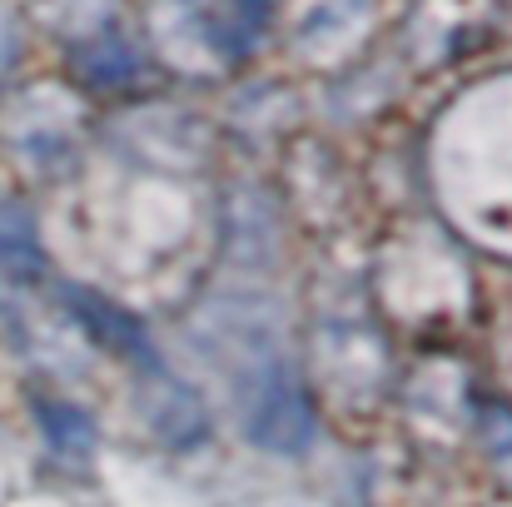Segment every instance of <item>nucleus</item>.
<instances>
[{
	"instance_id": "nucleus-3",
	"label": "nucleus",
	"mask_w": 512,
	"mask_h": 507,
	"mask_svg": "<svg viewBox=\"0 0 512 507\" xmlns=\"http://www.w3.org/2000/svg\"><path fill=\"white\" fill-rule=\"evenodd\" d=\"M40 428H45V438H50L60 453L85 458V453L95 448V423H90L75 403H40Z\"/></svg>"
},
{
	"instance_id": "nucleus-4",
	"label": "nucleus",
	"mask_w": 512,
	"mask_h": 507,
	"mask_svg": "<svg viewBox=\"0 0 512 507\" xmlns=\"http://www.w3.org/2000/svg\"><path fill=\"white\" fill-rule=\"evenodd\" d=\"M0 259H5L10 269H35V264H40V254H35V229H30L25 209L10 204V199H0Z\"/></svg>"
},
{
	"instance_id": "nucleus-2",
	"label": "nucleus",
	"mask_w": 512,
	"mask_h": 507,
	"mask_svg": "<svg viewBox=\"0 0 512 507\" xmlns=\"http://www.w3.org/2000/svg\"><path fill=\"white\" fill-rule=\"evenodd\" d=\"M65 304L75 309V319L100 338L110 353L130 358L135 368H145V373H155V378L165 373V368H160L155 343H150V334H145V324H140V319H130L120 304H110V299H100V294H90V289H65Z\"/></svg>"
},
{
	"instance_id": "nucleus-1",
	"label": "nucleus",
	"mask_w": 512,
	"mask_h": 507,
	"mask_svg": "<svg viewBox=\"0 0 512 507\" xmlns=\"http://www.w3.org/2000/svg\"><path fill=\"white\" fill-rule=\"evenodd\" d=\"M239 403H244V428L259 448L269 453H299L309 448V403L289 373V363L279 358H254L244 383H239Z\"/></svg>"
}]
</instances>
